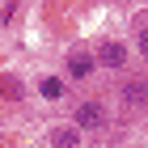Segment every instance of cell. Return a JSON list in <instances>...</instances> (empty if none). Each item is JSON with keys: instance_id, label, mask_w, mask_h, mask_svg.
<instances>
[{"instance_id": "8", "label": "cell", "mask_w": 148, "mask_h": 148, "mask_svg": "<svg viewBox=\"0 0 148 148\" xmlns=\"http://www.w3.org/2000/svg\"><path fill=\"white\" fill-rule=\"evenodd\" d=\"M136 47H140V59H144V64H148V25H144V30H140V38H136Z\"/></svg>"}, {"instance_id": "7", "label": "cell", "mask_w": 148, "mask_h": 148, "mask_svg": "<svg viewBox=\"0 0 148 148\" xmlns=\"http://www.w3.org/2000/svg\"><path fill=\"white\" fill-rule=\"evenodd\" d=\"M0 89H4V97H9V102H17V97H21V85H17L13 76H4V80H0Z\"/></svg>"}, {"instance_id": "6", "label": "cell", "mask_w": 148, "mask_h": 148, "mask_svg": "<svg viewBox=\"0 0 148 148\" xmlns=\"http://www.w3.org/2000/svg\"><path fill=\"white\" fill-rule=\"evenodd\" d=\"M51 148H80V131L76 127H55V131H51Z\"/></svg>"}, {"instance_id": "1", "label": "cell", "mask_w": 148, "mask_h": 148, "mask_svg": "<svg viewBox=\"0 0 148 148\" xmlns=\"http://www.w3.org/2000/svg\"><path fill=\"white\" fill-rule=\"evenodd\" d=\"M72 127H76L80 136H85V131H102V127H106V106L97 102V97L76 102V110H72Z\"/></svg>"}, {"instance_id": "4", "label": "cell", "mask_w": 148, "mask_h": 148, "mask_svg": "<svg viewBox=\"0 0 148 148\" xmlns=\"http://www.w3.org/2000/svg\"><path fill=\"white\" fill-rule=\"evenodd\" d=\"M123 102L127 106H148V80H123Z\"/></svg>"}, {"instance_id": "3", "label": "cell", "mask_w": 148, "mask_h": 148, "mask_svg": "<svg viewBox=\"0 0 148 148\" xmlns=\"http://www.w3.org/2000/svg\"><path fill=\"white\" fill-rule=\"evenodd\" d=\"M93 68H97V64H93L89 51H72V55H68V76H72V80H89Z\"/></svg>"}, {"instance_id": "5", "label": "cell", "mask_w": 148, "mask_h": 148, "mask_svg": "<svg viewBox=\"0 0 148 148\" xmlns=\"http://www.w3.org/2000/svg\"><path fill=\"white\" fill-rule=\"evenodd\" d=\"M38 93H42V102H59L68 93V85H64V76H42L38 80Z\"/></svg>"}, {"instance_id": "2", "label": "cell", "mask_w": 148, "mask_h": 148, "mask_svg": "<svg viewBox=\"0 0 148 148\" xmlns=\"http://www.w3.org/2000/svg\"><path fill=\"white\" fill-rule=\"evenodd\" d=\"M127 59H131V47L119 42V38H102L97 51H93V64H97V68H110V72L127 68Z\"/></svg>"}]
</instances>
